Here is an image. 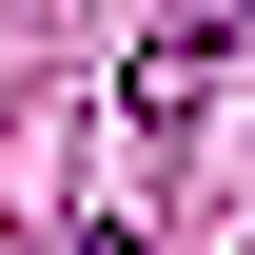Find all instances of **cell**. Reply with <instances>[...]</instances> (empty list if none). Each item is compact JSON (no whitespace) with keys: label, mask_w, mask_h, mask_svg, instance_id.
<instances>
[{"label":"cell","mask_w":255,"mask_h":255,"mask_svg":"<svg viewBox=\"0 0 255 255\" xmlns=\"http://www.w3.org/2000/svg\"><path fill=\"white\" fill-rule=\"evenodd\" d=\"M79 255H137V216H79Z\"/></svg>","instance_id":"cell-1"}]
</instances>
